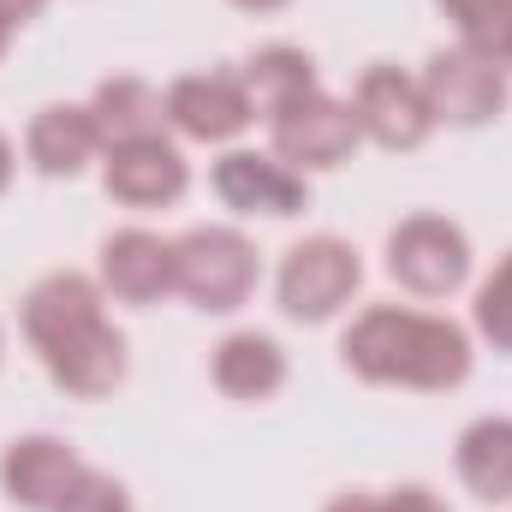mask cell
Here are the masks:
<instances>
[{"mask_svg": "<svg viewBox=\"0 0 512 512\" xmlns=\"http://www.w3.org/2000/svg\"><path fill=\"white\" fill-rule=\"evenodd\" d=\"M24 334L42 352L48 376L78 399H102L126 376V340L102 316V292L84 274H48L42 286H30Z\"/></svg>", "mask_w": 512, "mask_h": 512, "instance_id": "obj_1", "label": "cell"}, {"mask_svg": "<svg viewBox=\"0 0 512 512\" xmlns=\"http://www.w3.org/2000/svg\"><path fill=\"white\" fill-rule=\"evenodd\" d=\"M346 370H358L364 382L382 387H423V393H441V387H459L471 376V340L465 328H453L447 316H417V310H364L346 340Z\"/></svg>", "mask_w": 512, "mask_h": 512, "instance_id": "obj_2", "label": "cell"}, {"mask_svg": "<svg viewBox=\"0 0 512 512\" xmlns=\"http://www.w3.org/2000/svg\"><path fill=\"white\" fill-rule=\"evenodd\" d=\"M173 286L197 310H239L256 286V251L233 227H197L173 245Z\"/></svg>", "mask_w": 512, "mask_h": 512, "instance_id": "obj_3", "label": "cell"}, {"mask_svg": "<svg viewBox=\"0 0 512 512\" xmlns=\"http://www.w3.org/2000/svg\"><path fill=\"white\" fill-rule=\"evenodd\" d=\"M364 268H358V251L346 239H304L292 245L286 262H280V310L292 322H328L352 292H358Z\"/></svg>", "mask_w": 512, "mask_h": 512, "instance_id": "obj_4", "label": "cell"}, {"mask_svg": "<svg viewBox=\"0 0 512 512\" xmlns=\"http://www.w3.org/2000/svg\"><path fill=\"white\" fill-rule=\"evenodd\" d=\"M387 274L417 298H447L471 274V245L447 215H411L387 239Z\"/></svg>", "mask_w": 512, "mask_h": 512, "instance_id": "obj_5", "label": "cell"}, {"mask_svg": "<svg viewBox=\"0 0 512 512\" xmlns=\"http://www.w3.org/2000/svg\"><path fill=\"white\" fill-rule=\"evenodd\" d=\"M423 102H429V114L447 120V126H489V120L507 108L501 60H483V54H471V48L435 54L429 72H423Z\"/></svg>", "mask_w": 512, "mask_h": 512, "instance_id": "obj_6", "label": "cell"}, {"mask_svg": "<svg viewBox=\"0 0 512 512\" xmlns=\"http://www.w3.org/2000/svg\"><path fill=\"white\" fill-rule=\"evenodd\" d=\"M358 114L334 96H304L286 114H274V155L292 167H340L358 149Z\"/></svg>", "mask_w": 512, "mask_h": 512, "instance_id": "obj_7", "label": "cell"}, {"mask_svg": "<svg viewBox=\"0 0 512 512\" xmlns=\"http://www.w3.org/2000/svg\"><path fill=\"white\" fill-rule=\"evenodd\" d=\"M352 114H358V131H370L382 149H417V143L435 131V114H429V102H423V84L405 78L399 66H370V72L358 78Z\"/></svg>", "mask_w": 512, "mask_h": 512, "instance_id": "obj_8", "label": "cell"}, {"mask_svg": "<svg viewBox=\"0 0 512 512\" xmlns=\"http://www.w3.org/2000/svg\"><path fill=\"white\" fill-rule=\"evenodd\" d=\"M108 197H120L126 209H161V203H179L191 173H185V155L167 143V137H137V143H114L108 149Z\"/></svg>", "mask_w": 512, "mask_h": 512, "instance_id": "obj_9", "label": "cell"}, {"mask_svg": "<svg viewBox=\"0 0 512 512\" xmlns=\"http://www.w3.org/2000/svg\"><path fill=\"white\" fill-rule=\"evenodd\" d=\"M161 108H167L173 126L185 131V137H197V143L239 137V131L256 120L251 102H245V84L227 78V72H191V78H179Z\"/></svg>", "mask_w": 512, "mask_h": 512, "instance_id": "obj_10", "label": "cell"}, {"mask_svg": "<svg viewBox=\"0 0 512 512\" xmlns=\"http://www.w3.org/2000/svg\"><path fill=\"white\" fill-rule=\"evenodd\" d=\"M78 477H84L78 453H72L66 441H54V435H24V441H12L6 459H0L6 495H12L18 507H30V512H54L66 495H72Z\"/></svg>", "mask_w": 512, "mask_h": 512, "instance_id": "obj_11", "label": "cell"}, {"mask_svg": "<svg viewBox=\"0 0 512 512\" xmlns=\"http://www.w3.org/2000/svg\"><path fill=\"white\" fill-rule=\"evenodd\" d=\"M215 191L227 209H245V215H298L304 209V179L286 161H268L251 149H233L215 161Z\"/></svg>", "mask_w": 512, "mask_h": 512, "instance_id": "obj_12", "label": "cell"}, {"mask_svg": "<svg viewBox=\"0 0 512 512\" xmlns=\"http://www.w3.org/2000/svg\"><path fill=\"white\" fill-rule=\"evenodd\" d=\"M102 280L126 304H155L161 292H173V245L143 227H126L102 245Z\"/></svg>", "mask_w": 512, "mask_h": 512, "instance_id": "obj_13", "label": "cell"}, {"mask_svg": "<svg viewBox=\"0 0 512 512\" xmlns=\"http://www.w3.org/2000/svg\"><path fill=\"white\" fill-rule=\"evenodd\" d=\"M30 161L48 173V179H72L96 149H102V131H96V114L90 108H42L30 120V137H24Z\"/></svg>", "mask_w": 512, "mask_h": 512, "instance_id": "obj_14", "label": "cell"}, {"mask_svg": "<svg viewBox=\"0 0 512 512\" xmlns=\"http://www.w3.org/2000/svg\"><path fill=\"white\" fill-rule=\"evenodd\" d=\"M239 84H245L251 114L274 120V114H286L292 102L316 96V66H310V54H298V48H262L251 66H245Z\"/></svg>", "mask_w": 512, "mask_h": 512, "instance_id": "obj_15", "label": "cell"}, {"mask_svg": "<svg viewBox=\"0 0 512 512\" xmlns=\"http://www.w3.org/2000/svg\"><path fill=\"white\" fill-rule=\"evenodd\" d=\"M286 382V352L268 334H233L215 346V387L233 399H268Z\"/></svg>", "mask_w": 512, "mask_h": 512, "instance_id": "obj_16", "label": "cell"}, {"mask_svg": "<svg viewBox=\"0 0 512 512\" xmlns=\"http://www.w3.org/2000/svg\"><path fill=\"white\" fill-rule=\"evenodd\" d=\"M459 477L483 501L512 495V417H483L459 435Z\"/></svg>", "mask_w": 512, "mask_h": 512, "instance_id": "obj_17", "label": "cell"}, {"mask_svg": "<svg viewBox=\"0 0 512 512\" xmlns=\"http://www.w3.org/2000/svg\"><path fill=\"white\" fill-rule=\"evenodd\" d=\"M90 114H96V131H102L108 149L114 143H137V137H161V120H167L161 96L149 84H137V78H108L96 90Z\"/></svg>", "mask_w": 512, "mask_h": 512, "instance_id": "obj_18", "label": "cell"}, {"mask_svg": "<svg viewBox=\"0 0 512 512\" xmlns=\"http://www.w3.org/2000/svg\"><path fill=\"white\" fill-rule=\"evenodd\" d=\"M447 18L459 24L465 48L483 54V60H501L507 66V48H512V0H441Z\"/></svg>", "mask_w": 512, "mask_h": 512, "instance_id": "obj_19", "label": "cell"}, {"mask_svg": "<svg viewBox=\"0 0 512 512\" xmlns=\"http://www.w3.org/2000/svg\"><path fill=\"white\" fill-rule=\"evenodd\" d=\"M477 328L495 352H512V256H501V268L477 292Z\"/></svg>", "mask_w": 512, "mask_h": 512, "instance_id": "obj_20", "label": "cell"}, {"mask_svg": "<svg viewBox=\"0 0 512 512\" xmlns=\"http://www.w3.org/2000/svg\"><path fill=\"white\" fill-rule=\"evenodd\" d=\"M54 512H131V501H126V489H120L114 477H102V471H84V477L72 483V495H66Z\"/></svg>", "mask_w": 512, "mask_h": 512, "instance_id": "obj_21", "label": "cell"}, {"mask_svg": "<svg viewBox=\"0 0 512 512\" xmlns=\"http://www.w3.org/2000/svg\"><path fill=\"white\" fill-rule=\"evenodd\" d=\"M382 512H447L429 489H399V495H387L382 501Z\"/></svg>", "mask_w": 512, "mask_h": 512, "instance_id": "obj_22", "label": "cell"}, {"mask_svg": "<svg viewBox=\"0 0 512 512\" xmlns=\"http://www.w3.org/2000/svg\"><path fill=\"white\" fill-rule=\"evenodd\" d=\"M48 0H0V18H12V24H24V18H36Z\"/></svg>", "mask_w": 512, "mask_h": 512, "instance_id": "obj_23", "label": "cell"}, {"mask_svg": "<svg viewBox=\"0 0 512 512\" xmlns=\"http://www.w3.org/2000/svg\"><path fill=\"white\" fill-rule=\"evenodd\" d=\"M328 512H382V501H364V495H346V501H334Z\"/></svg>", "mask_w": 512, "mask_h": 512, "instance_id": "obj_24", "label": "cell"}, {"mask_svg": "<svg viewBox=\"0 0 512 512\" xmlns=\"http://www.w3.org/2000/svg\"><path fill=\"white\" fill-rule=\"evenodd\" d=\"M6 179H12V143L0 137V191H6Z\"/></svg>", "mask_w": 512, "mask_h": 512, "instance_id": "obj_25", "label": "cell"}, {"mask_svg": "<svg viewBox=\"0 0 512 512\" xmlns=\"http://www.w3.org/2000/svg\"><path fill=\"white\" fill-rule=\"evenodd\" d=\"M239 6H245V12H280L286 0H239Z\"/></svg>", "mask_w": 512, "mask_h": 512, "instance_id": "obj_26", "label": "cell"}, {"mask_svg": "<svg viewBox=\"0 0 512 512\" xmlns=\"http://www.w3.org/2000/svg\"><path fill=\"white\" fill-rule=\"evenodd\" d=\"M6 36H12V18H0V54H6Z\"/></svg>", "mask_w": 512, "mask_h": 512, "instance_id": "obj_27", "label": "cell"}, {"mask_svg": "<svg viewBox=\"0 0 512 512\" xmlns=\"http://www.w3.org/2000/svg\"><path fill=\"white\" fill-rule=\"evenodd\" d=\"M507 66H512V48H507Z\"/></svg>", "mask_w": 512, "mask_h": 512, "instance_id": "obj_28", "label": "cell"}]
</instances>
